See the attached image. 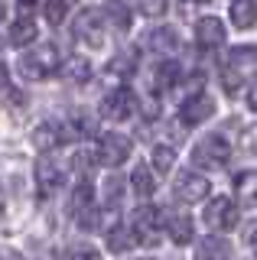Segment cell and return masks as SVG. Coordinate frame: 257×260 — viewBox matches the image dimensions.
<instances>
[{
    "label": "cell",
    "instance_id": "obj_20",
    "mask_svg": "<svg viewBox=\"0 0 257 260\" xmlns=\"http://www.w3.org/2000/svg\"><path fill=\"white\" fill-rule=\"evenodd\" d=\"M137 234H134V228H114V231H108V247L114 250V254H127V250L137 247Z\"/></svg>",
    "mask_w": 257,
    "mask_h": 260
},
{
    "label": "cell",
    "instance_id": "obj_21",
    "mask_svg": "<svg viewBox=\"0 0 257 260\" xmlns=\"http://www.w3.org/2000/svg\"><path fill=\"white\" fill-rule=\"evenodd\" d=\"M62 140H66V137H62V130L55 127V124H39L36 130H33V143L39 146V150H52V146H59Z\"/></svg>",
    "mask_w": 257,
    "mask_h": 260
},
{
    "label": "cell",
    "instance_id": "obj_36",
    "mask_svg": "<svg viewBox=\"0 0 257 260\" xmlns=\"http://www.w3.org/2000/svg\"><path fill=\"white\" fill-rule=\"evenodd\" d=\"M247 104H251V111H257V75L251 78V88H247Z\"/></svg>",
    "mask_w": 257,
    "mask_h": 260
},
{
    "label": "cell",
    "instance_id": "obj_15",
    "mask_svg": "<svg viewBox=\"0 0 257 260\" xmlns=\"http://www.w3.org/2000/svg\"><path fill=\"white\" fill-rule=\"evenodd\" d=\"M231 257V244L224 238H202L196 247V260H228Z\"/></svg>",
    "mask_w": 257,
    "mask_h": 260
},
{
    "label": "cell",
    "instance_id": "obj_22",
    "mask_svg": "<svg viewBox=\"0 0 257 260\" xmlns=\"http://www.w3.org/2000/svg\"><path fill=\"white\" fill-rule=\"evenodd\" d=\"M131 185H134V192H137L140 199H150V195L156 192V179H153V173H150L147 166H137L131 173Z\"/></svg>",
    "mask_w": 257,
    "mask_h": 260
},
{
    "label": "cell",
    "instance_id": "obj_17",
    "mask_svg": "<svg viewBox=\"0 0 257 260\" xmlns=\"http://www.w3.org/2000/svg\"><path fill=\"white\" fill-rule=\"evenodd\" d=\"M235 192L241 205H257V169H247L235 179Z\"/></svg>",
    "mask_w": 257,
    "mask_h": 260
},
{
    "label": "cell",
    "instance_id": "obj_7",
    "mask_svg": "<svg viewBox=\"0 0 257 260\" xmlns=\"http://www.w3.org/2000/svg\"><path fill=\"white\" fill-rule=\"evenodd\" d=\"M98 156L104 166H120V162L131 159V137L124 134H104L101 146H98Z\"/></svg>",
    "mask_w": 257,
    "mask_h": 260
},
{
    "label": "cell",
    "instance_id": "obj_3",
    "mask_svg": "<svg viewBox=\"0 0 257 260\" xmlns=\"http://www.w3.org/2000/svg\"><path fill=\"white\" fill-rule=\"evenodd\" d=\"M231 156V146L228 140H224L221 134H208L199 140V146L192 150V159H196V166H202V169H218L224 166Z\"/></svg>",
    "mask_w": 257,
    "mask_h": 260
},
{
    "label": "cell",
    "instance_id": "obj_9",
    "mask_svg": "<svg viewBox=\"0 0 257 260\" xmlns=\"http://www.w3.org/2000/svg\"><path fill=\"white\" fill-rule=\"evenodd\" d=\"M212 114H215V101L208 94L199 91V94H192L189 101L182 104V114H179V117H182V124L196 127V124H202V120H208Z\"/></svg>",
    "mask_w": 257,
    "mask_h": 260
},
{
    "label": "cell",
    "instance_id": "obj_6",
    "mask_svg": "<svg viewBox=\"0 0 257 260\" xmlns=\"http://www.w3.org/2000/svg\"><path fill=\"white\" fill-rule=\"evenodd\" d=\"M134 111H137V98H134L131 88H114L101 101V114L108 120H127V117H134Z\"/></svg>",
    "mask_w": 257,
    "mask_h": 260
},
{
    "label": "cell",
    "instance_id": "obj_35",
    "mask_svg": "<svg viewBox=\"0 0 257 260\" xmlns=\"http://www.w3.org/2000/svg\"><path fill=\"white\" fill-rule=\"evenodd\" d=\"M241 143H244V150H247V153H254V156H257V127H251V130H247V134H244V140H241Z\"/></svg>",
    "mask_w": 257,
    "mask_h": 260
},
{
    "label": "cell",
    "instance_id": "obj_41",
    "mask_svg": "<svg viewBox=\"0 0 257 260\" xmlns=\"http://www.w3.org/2000/svg\"><path fill=\"white\" fill-rule=\"evenodd\" d=\"M251 244H254V250H257V234H254V241H251Z\"/></svg>",
    "mask_w": 257,
    "mask_h": 260
},
{
    "label": "cell",
    "instance_id": "obj_11",
    "mask_svg": "<svg viewBox=\"0 0 257 260\" xmlns=\"http://www.w3.org/2000/svg\"><path fill=\"white\" fill-rule=\"evenodd\" d=\"M75 36L82 39V43L98 49L104 43V36H101V16L94 13V10H82V13H78V20H75Z\"/></svg>",
    "mask_w": 257,
    "mask_h": 260
},
{
    "label": "cell",
    "instance_id": "obj_19",
    "mask_svg": "<svg viewBox=\"0 0 257 260\" xmlns=\"http://www.w3.org/2000/svg\"><path fill=\"white\" fill-rule=\"evenodd\" d=\"M104 16L111 20V26L114 29H131V7H127V0H108L104 4Z\"/></svg>",
    "mask_w": 257,
    "mask_h": 260
},
{
    "label": "cell",
    "instance_id": "obj_39",
    "mask_svg": "<svg viewBox=\"0 0 257 260\" xmlns=\"http://www.w3.org/2000/svg\"><path fill=\"white\" fill-rule=\"evenodd\" d=\"M4 16H7V4H4V0H0V20H4Z\"/></svg>",
    "mask_w": 257,
    "mask_h": 260
},
{
    "label": "cell",
    "instance_id": "obj_27",
    "mask_svg": "<svg viewBox=\"0 0 257 260\" xmlns=\"http://www.w3.org/2000/svg\"><path fill=\"white\" fill-rule=\"evenodd\" d=\"M43 13H46V20H49L52 26H59V23L66 20V13H69V4H66V0H46Z\"/></svg>",
    "mask_w": 257,
    "mask_h": 260
},
{
    "label": "cell",
    "instance_id": "obj_13",
    "mask_svg": "<svg viewBox=\"0 0 257 260\" xmlns=\"http://www.w3.org/2000/svg\"><path fill=\"white\" fill-rule=\"evenodd\" d=\"M36 185H39L43 195H52L62 185V169L55 166L52 159H39L36 162Z\"/></svg>",
    "mask_w": 257,
    "mask_h": 260
},
{
    "label": "cell",
    "instance_id": "obj_34",
    "mask_svg": "<svg viewBox=\"0 0 257 260\" xmlns=\"http://www.w3.org/2000/svg\"><path fill=\"white\" fill-rule=\"evenodd\" d=\"M69 260H101V254L94 247H72L69 250Z\"/></svg>",
    "mask_w": 257,
    "mask_h": 260
},
{
    "label": "cell",
    "instance_id": "obj_1",
    "mask_svg": "<svg viewBox=\"0 0 257 260\" xmlns=\"http://www.w3.org/2000/svg\"><path fill=\"white\" fill-rule=\"evenodd\" d=\"M59 69V49L52 43L33 49V52H26L20 59V75L29 78V81H39V78H49L52 72Z\"/></svg>",
    "mask_w": 257,
    "mask_h": 260
},
{
    "label": "cell",
    "instance_id": "obj_8",
    "mask_svg": "<svg viewBox=\"0 0 257 260\" xmlns=\"http://www.w3.org/2000/svg\"><path fill=\"white\" fill-rule=\"evenodd\" d=\"M208 179L199 176V173H179V179H176V199L186 202V205H196V202L208 199Z\"/></svg>",
    "mask_w": 257,
    "mask_h": 260
},
{
    "label": "cell",
    "instance_id": "obj_10",
    "mask_svg": "<svg viewBox=\"0 0 257 260\" xmlns=\"http://www.w3.org/2000/svg\"><path fill=\"white\" fill-rule=\"evenodd\" d=\"M196 43L202 49H218L224 43V23L218 16H202L196 23Z\"/></svg>",
    "mask_w": 257,
    "mask_h": 260
},
{
    "label": "cell",
    "instance_id": "obj_30",
    "mask_svg": "<svg viewBox=\"0 0 257 260\" xmlns=\"http://www.w3.org/2000/svg\"><path fill=\"white\" fill-rule=\"evenodd\" d=\"M244 62H257V46H238V49H231V62L228 65H244Z\"/></svg>",
    "mask_w": 257,
    "mask_h": 260
},
{
    "label": "cell",
    "instance_id": "obj_23",
    "mask_svg": "<svg viewBox=\"0 0 257 260\" xmlns=\"http://www.w3.org/2000/svg\"><path fill=\"white\" fill-rule=\"evenodd\" d=\"M33 39H36V23L29 20V16H20V20L10 26V43L13 46H29Z\"/></svg>",
    "mask_w": 257,
    "mask_h": 260
},
{
    "label": "cell",
    "instance_id": "obj_14",
    "mask_svg": "<svg viewBox=\"0 0 257 260\" xmlns=\"http://www.w3.org/2000/svg\"><path fill=\"white\" fill-rule=\"evenodd\" d=\"M94 130H98V120H94L88 111H72V114H69V124H66V130H62V134L72 140V137H91Z\"/></svg>",
    "mask_w": 257,
    "mask_h": 260
},
{
    "label": "cell",
    "instance_id": "obj_38",
    "mask_svg": "<svg viewBox=\"0 0 257 260\" xmlns=\"http://www.w3.org/2000/svg\"><path fill=\"white\" fill-rule=\"evenodd\" d=\"M4 85H7V65L0 62V88H4Z\"/></svg>",
    "mask_w": 257,
    "mask_h": 260
},
{
    "label": "cell",
    "instance_id": "obj_31",
    "mask_svg": "<svg viewBox=\"0 0 257 260\" xmlns=\"http://www.w3.org/2000/svg\"><path fill=\"white\" fill-rule=\"evenodd\" d=\"M117 195H120V179L111 176L108 182H104V208L114 211V208H117Z\"/></svg>",
    "mask_w": 257,
    "mask_h": 260
},
{
    "label": "cell",
    "instance_id": "obj_4",
    "mask_svg": "<svg viewBox=\"0 0 257 260\" xmlns=\"http://www.w3.org/2000/svg\"><path fill=\"white\" fill-rule=\"evenodd\" d=\"M202 218H205V224L212 228V231H231V228H238V208H235V202L224 199V195L208 202Z\"/></svg>",
    "mask_w": 257,
    "mask_h": 260
},
{
    "label": "cell",
    "instance_id": "obj_26",
    "mask_svg": "<svg viewBox=\"0 0 257 260\" xmlns=\"http://www.w3.org/2000/svg\"><path fill=\"white\" fill-rule=\"evenodd\" d=\"M176 81H179V65H176L173 59H166L163 65H159V72H156V85L159 88H173Z\"/></svg>",
    "mask_w": 257,
    "mask_h": 260
},
{
    "label": "cell",
    "instance_id": "obj_25",
    "mask_svg": "<svg viewBox=\"0 0 257 260\" xmlns=\"http://www.w3.org/2000/svg\"><path fill=\"white\" fill-rule=\"evenodd\" d=\"M147 46L150 49H159V52H166V55H173V49L179 46V39H176L173 29H153V32H150V39H147Z\"/></svg>",
    "mask_w": 257,
    "mask_h": 260
},
{
    "label": "cell",
    "instance_id": "obj_12",
    "mask_svg": "<svg viewBox=\"0 0 257 260\" xmlns=\"http://www.w3.org/2000/svg\"><path fill=\"white\" fill-rule=\"evenodd\" d=\"M163 224H166V234L173 238V244H189L192 241V218L189 215H182V211H166Z\"/></svg>",
    "mask_w": 257,
    "mask_h": 260
},
{
    "label": "cell",
    "instance_id": "obj_32",
    "mask_svg": "<svg viewBox=\"0 0 257 260\" xmlns=\"http://www.w3.org/2000/svg\"><path fill=\"white\" fill-rule=\"evenodd\" d=\"M221 88H224L228 94H238V88H241V75H238L235 65H228V69L221 72Z\"/></svg>",
    "mask_w": 257,
    "mask_h": 260
},
{
    "label": "cell",
    "instance_id": "obj_37",
    "mask_svg": "<svg viewBox=\"0 0 257 260\" xmlns=\"http://www.w3.org/2000/svg\"><path fill=\"white\" fill-rule=\"evenodd\" d=\"M0 260H23V257L17 254V250H10V247H4V250H0Z\"/></svg>",
    "mask_w": 257,
    "mask_h": 260
},
{
    "label": "cell",
    "instance_id": "obj_24",
    "mask_svg": "<svg viewBox=\"0 0 257 260\" xmlns=\"http://www.w3.org/2000/svg\"><path fill=\"white\" fill-rule=\"evenodd\" d=\"M62 72H66V78H69V81H75V85H85V81L91 78V62L82 59V55H72Z\"/></svg>",
    "mask_w": 257,
    "mask_h": 260
},
{
    "label": "cell",
    "instance_id": "obj_28",
    "mask_svg": "<svg viewBox=\"0 0 257 260\" xmlns=\"http://www.w3.org/2000/svg\"><path fill=\"white\" fill-rule=\"evenodd\" d=\"M72 162H75V169H78V173H91V169L101 162V156H98V150H78Z\"/></svg>",
    "mask_w": 257,
    "mask_h": 260
},
{
    "label": "cell",
    "instance_id": "obj_5",
    "mask_svg": "<svg viewBox=\"0 0 257 260\" xmlns=\"http://www.w3.org/2000/svg\"><path fill=\"white\" fill-rule=\"evenodd\" d=\"M159 224H163V215H159L156 208H150V205H140L137 211H134V234H137V241L140 244H159Z\"/></svg>",
    "mask_w": 257,
    "mask_h": 260
},
{
    "label": "cell",
    "instance_id": "obj_29",
    "mask_svg": "<svg viewBox=\"0 0 257 260\" xmlns=\"http://www.w3.org/2000/svg\"><path fill=\"white\" fill-rule=\"evenodd\" d=\"M173 162H176V153L170 150V146H156V150H153V166H156V173H170Z\"/></svg>",
    "mask_w": 257,
    "mask_h": 260
},
{
    "label": "cell",
    "instance_id": "obj_33",
    "mask_svg": "<svg viewBox=\"0 0 257 260\" xmlns=\"http://www.w3.org/2000/svg\"><path fill=\"white\" fill-rule=\"evenodd\" d=\"M140 13L143 16H163L166 13V0H140Z\"/></svg>",
    "mask_w": 257,
    "mask_h": 260
},
{
    "label": "cell",
    "instance_id": "obj_16",
    "mask_svg": "<svg viewBox=\"0 0 257 260\" xmlns=\"http://www.w3.org/2000/svg\"><path fill=\"white\" fill-rule=\"evenodd\" d=\"M231 23L238 29H251L257 23V0H231Z\"/></svg>",
    "mask_w": 257,
    "mask_h": 260
},
{
    "label": "cell",
    "instance_id": "obj_18",
    "mask_svg": "<svg viewBox=\"0 0 257 260\" xmlns=\"http://www.w3.org/2000/svg\"><path fill=\"white\" fill-rule=\"evenodd\" d=\"M134 69H137V49H124V52H117L114 59L108 62V75H120V78H131Z\"/></svg>",
    "mask_w": 257,
    "mask_h": 260
},
{
    "label": "cell",
    "instance_id": "obj_2",
    "mask_svg": "<svg viewBox=\"0 0 257 260\" xmlns=\"http://www.w3.org/2000/svg\"><path fill=\"white\" fill-rule=\"evenodd\" d=\"M69 211H72V218L78 221V228H85V231L98 228V211H94V189L88 185V179H82V182L72 189Z\"/></svg>",
    "mask_w": 257,
    "mask_h": 260
},
{
    "label": "cell",
    "instance_id": "obj_40",
    "mask_svg": "<svg viewBox=\"0 0 257 260\" xmlns=\"http://www.w3.org/2000/svg\"><path fill=\"white\" fill-rule=\"evenodd\" d=\"M20 4H23V7H29V4H33V0H20Z\"/></svg>",
    "mask_w": 257,
    "mask_h": 260
}]
</instances>
